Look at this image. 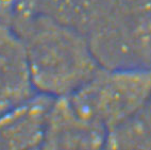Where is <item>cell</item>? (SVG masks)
I'll list each match as a JSON object with an SVG mask.
<instances>
[{
	"instance_id": "cell-1",
	"label": "cell",
	"mask_w": 151,
	"mask_h": 150,
	"mask_svg": "<svg viewBox=\"0 0 151 150\" xmlns=\"http://www.w3.org/2000/svg\"><path fill=\"white\" fill-rule=\"evenodd\" d=\"M11 24L22 42L36 93L67 96L99 71L88 38L73 26L32 9L17 13Z\"/></svg>"
},
{
	"instance_id": "cell-2",
	"label": "cell",
	"mask_w": 151,
	"mask_h": 150,
	"mask_svg": "<svg viewBox=\"0 0 151 150\" xmlns=\"http://www.w3.org/2000/svg\"><path fill=\"white\" fill-rule=\"evenodd\" d=\"M104 135V129L89 117L70 95L53 98L43 147L94 148L103 142Z\"/></svg>"
},
{
	"instance_id": "cell-3",
	"label": "cell",
	"mask_w": 151,
	"mask_h": 150,
	"mask_svg": "<svg viewBox=\"0 0 151 150\" xmlns=\"http://www.w3.org/2000/svg\"><path fill=\"white\" fill-rule=\"evenodd\" d=\"M52 97L35 93L0 112V149L43 147Z\"/></svg>"
},
{
	"instance_id": "cell-4",
	"label": "cell",
	"mask_w": 151,
	"mask_h": 150,
	"mask_svg": "<svg viewBox=\"0 0 151 150\" xmlns=\"http://www.w3.org/2000/svg\"><path fill=\"white\" fill-rule=\"evenodd\" d=\"M35 93L22 40L11 22L0 16V112Z\"/></svg>"
},
{
	"instance_id": "cell-5",
	"label": "cell",
	"mask_w": 151,
	"mask_h": 150,
	"mask_svg": "<svg viewBox=\"0 0 151 150\" xmlns=\"http://www.w3.org/2000/svg\"><path fill=\"white\" fill-rule=\"evenodd\" d=\"M29 0H0V16L11 22L13 17L27 6Z\"/></svg>"
}]
</instances>
